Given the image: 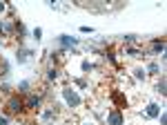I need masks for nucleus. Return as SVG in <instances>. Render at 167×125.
I'll return each instance as SVG.
<instances>
[{
	"mask_svg": "<svg viewBox=\"0 0 167 125\" xmlns=\"http://www.w3.org/2000/svg\"><path fill=\"white\" fill-rule=\"evenodd\" d=\"M62 94H65V101H67V103H69L71 107H76V105H80V96H78V94H76L74 89H65Z\"/></svg>",
	"mask_w": 167,
	"mask_h": 125,
	"instance_id": "f257e3e1",
	"label": "nucleus"
},
{
	"mask_svg": "<svg viewBox=\"0 0 167 125\" xmlns=\"http://www.w3.org/2000/svg\"><path fill=\"white\" fill-rule=\"evenodd\" d=\"M107 121H109V125H123V114H121V110H111L109 116H107Z\"/></svg>",
	"mask_w": 167,
	"mask_h": 125,
	"instance_id": "f03ea898",
	"label": "nucleus"
},
{
	"mask_svg": "<svg viewBox=\"0 0 167 125\" xmlns=\"http://www.w3.org/2000/svg\"><path fill=\"white\" fill-rule=\"evenodd\" d=\"M22 107H25V105H22V101H20V98H9V114H18V112H22Z\"/></svg>",
	"mask_w": 167,
	"mask_h": 125,
	"instance_id": "7ed1b4c3",
	"label": "nucleus"
},
{
	"mask_svg": "<svg viewBox=\"0 0 167 125\" xmlns=\"http://www.w3.org/2000/svg\"><path fill=\"white\" fill-rule=\"evenodd\" d=\"M158 114H160V107H158L156 103H152V105L147 107V116H152V118H156Z\"/></svg>",
	"mask_w": 167,
	"mask_h": 125,
	"instance_id": "20e7f679",
	"label": "nucleus"
},
{
	"mask_svg": "<svg viewBox=\"0 0 167 125\" xmlns=\"http://www.w3.org/2000/svg\"><path fill=\"white\" fill-rule=\"evenodd\" d=\"M152 47H154V52H156V54H163L165 43H163V40H154V45H152Z\"/></svg>",
	"mask_w": 167,
	"mask_h": 125,
	"instance_id": "39448f33",
	"label": "nucleus"
},
{
	"mask_svg": "<svg viewBox=\"0 0 167 125\" xmlns=\"http://www.w3.org/2000/svg\"><path fill=\"white\" fill-rule=\"evenodd\" d=\"M58 40H60V45H76L78 43L76 38H69V36H60Z\"/></svg>",
	"mask_w": 167,
	"mask_h": 125,
	"instance_id": "423d86ee",
	"label": "nucleus"
},
{
	"mask_svg": "<svg viewBox=\"0 0 167 125\" xmlns=\"http://www.w3.org/2000/svg\"><path fill=\"white\" fill-rule=\"evenodd\" d=\"M38 103H40V98H38V96H31L29 101H27V107H36Z\"/></svg>",
	"mask_w": 167,
	"mask_h": 125,
	"instance_id": "0eeeda50",
	"label": "nucleus"
},
{
	"mask_svg": "<svg viewBox=\"0 0 167 125\" xmlns=\"http://www.w3.org/2000/svg\"><path fill=\"white\" fill-rule=\"evenodd\" d=\"M47 78H49V81H56V78H58V71H56V69H49V71H47Z\"/></svg>",
	"mask_w": 167,
	"mask_h": 125,
	"instance_id": "6e6552de",
	"label": "nucleus"
},
{
	"mask_svg": "<svg viewBox=\"0 0 167 125\" xmlns=\"http://www.w3.org/2000/svg\"><path fill=\"white\" fill-rule=\"evenodd\" d=\"M134 74H136V78H138V81H140V78H143V76H145V71H143V69H136V71H134Z\"/></svg>",
	"mask_w": 167,
	"mask_h": 125,
	"instance_id": "1a4fd4ad",
	"label": "nucleus"
},
{
	"mask_svg": "<svg viewBox=\"0 0 167 125\" xmlns=\"http://www.w3.org/2000/svg\"><path fill=\"white\" fill-rule=\"evenodd\" d=\"M18 87H20V89H22V92H27V89H29V83H27V81H25V83H20V85H18Z\"/></svg>",
	"mask_w": 167,
	"mask_h": 125,
	"instance_id": "9d476101",
	"label": "nucleus"
},
{
	"mask_svg": "<svg viewBox=\"0 0 167 125\" xmlns=\"http://www.w3.org/2000/svg\"><path fill=\"white\" fill-rule=\"evenodd\" d=\"M149 71H152V74H156V71H158V65H156V63H152V65H149Z\"/></svg>",
	"mask_w": 167,
	"mask_h": 125,
	"instance_id": "9b49d317",
	"label": "nucleus"
},
{
	"mask_svg": "<svg viewBox=\"0 0 167 125\" xmlns=\"http://www.w3.org/2000/svg\"><path fill=\"white\" fill-rule=\"evenodd\" d=\"M40 36H42V31H40V29H36V31H34V38H36V40H40Z\"/></svg>",
	"mask_w": 167,
	"mask_h": 125,
	"instance_id": "f8f14e48",
	"label": "nucleus"
},
{
	"mask_svg": "<svg viewBox=\"0 0 167 125\" xmlns=\"http://www.w3.org/2000/svg\"><path fill=\"white\" fill-rule=\"evenodd\" d=\"M158 92H160V94H165V81H160V85H158Z\"/></svg>",
	"mask_w": 167,
	"mask_h": 125,
	"instance_id": "ddd939ff",
	"label": "nucleus"
},
{
	"mask_svg": "<svg viewBox=\"0 0 167 125\" xmlns=\"http://www.w3.org/2000/svg\"><path fill=\"white\" fill-rule=\"evenodd\" d=\"M0 125H7V116H0Z\"/></svg>",
	"mask_w": 167,
	"mask_h": 125,
	"instance_id": "4468645a",
	"label": "nucleus"
},
{
	"mask_svg": "<svg viewBox=\"0 0 167 125\" xmlns=\"http://www.w3.org/2000/svg\"><path fill=\"white\" fill-rule=\"evenodd\" d=\"M3 9H5V3H0V11H3Z\"/></svg>",
	"mask_w": 167,
	"mask_h": 125,
	"instance_id": "2eb2a0df",
	"label": "nucleus"
}]
</instances>
